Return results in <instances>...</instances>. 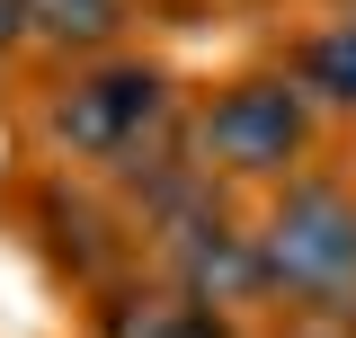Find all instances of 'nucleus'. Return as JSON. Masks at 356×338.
<instances>
[{"mask_svg": "<svg viewBox=\"0 0 356 338\" xmlns=\"http://www.w3.org/2000/svg\"><path fill=\"white\" fill-rule=\"evenodd\" d=\"M98 338H241V330H232V312L178 294V285H134L98 312Z\"/></svg>", "mask_w": 356, "mask_h": 338, "instance_id": "obj_5", "label": "nucleus"}, {"mask_svg": "<svg viewBox=\"0 0 356 338\" xmlns=\"http://www.w3.org/2000/svg\"><path fill=\"white\" fill-rule=\"evenodd\" d=\"M250 241H259V276L276 303H303V312H348L356 303V187L276 178Z\"/></svg>", "mask_w": 356, "mask_h": 338, "instance_id": "obj_1", "label": "nucleus"}, {"mask_svg": "<svg viewBox=\"0 0 356 338\" xmlns=\"http://www.w3.org/2000/svg\"><path fill=\"white\" fill-rule=\"evenodd\" d=\"M294 81L312 89V107H339V116H356V18H330L321 36H303V54H294Z\"/></svg>", "mask_w": 356, "mask_h": 338, "instance_id": "obj_7", "label": "nucleus"}, {"mask_svg": "<svg viewBox=\"0 0 356 338\" xmlns=\"http://www.w3.org/2000/svg\"><path fill=\"white\" fill-rule=\"evenodd\" d=\"M170 125H178L170 72L143 63V54H98L44 98V143L72 152V161H107V169L143 161Z\"/></svg>", "mask_w": 356, "mask_h": 338, "instance_id": "obj_3", "label": "nucleus"}, {"mask_svg": "<svg viewBox=\"0 0 356 338\" xmlns=\"http://www.w3.org/2000/svg\"><path fill=\"white\" fill-rule=\"evenodd\" d=\"M27 9V45H44V54H81V63H98V54H116L134 27V0H18Z\"/></svg>", "mask_w": 356, "mask_h": 338, "instance_id": "obj_6", "label": "nucleus"}, {"mask_svg": "<svg viewBox=\"0 0 356 338\" xmlns=\"http://www.w3.org/2000/svg\"><path fill=\"white\" fill-rule=\"evenodd\" d=\"M161 267H170L178 294L214 303V312H241V303H267V276H259V241L222 214V196H196L187 214L161 223Z\"/></svg>", "mask_w": 356, "mask_h": 338, "instance_id": "obj_4", "label": "nucleus"}, {"mask_svg": "<svg viewBox=\"0 0 356 338\" xmlns=\"http://www.w3.org/2000/svg\"><path fill=\"white\" fill-rule=\"evenodd\" d=\"M348 338H356V303H348Z\"/></svg>", "mask_w": 356, "mask_h": 338, "instance_id": "obj_10", "label": "nucleus"}, {"mask_svg": "<svg viewBox=\"0 0 356 338\" xmlns=\"http://www.w3.org/2000/svg\"><path fill=\"white\" fill-rule=\"evenodd\" d=\"M294 338H348V330H294Z\"/></svg>", "mask_w": 356, "mask_h": 338, "instance_id": "obj_9", "label": "nucleus"}, {"mask_svg": "<svg viewBox=\"0 0 356 338\" xmlns=\"http://www.w3.org/2000/svg\"><path fill=\"white\" fill-rule=\"evenodd\" d=\"M196 169L232 178V187H276L294 178V161L312 152V89L294 72H241L222 81L196 116H187Z\"/></svg>", "mask_w": 356, "mask_h": 338, "instance_id": "obj_2", "label": "nucleus"}, {"mask_svg": "<svg viewBox=\"0 0 356 338\" xmlns=\"http://www.w3.org/2000/svg\"><path fill=\"white\" fill-rule=\"evenodd\" d=\"M18 45H27V9H18V0H0V63H9Z\"/></svg>", "mask_w": 356, "mask_h": 338, "instance_id": "obj_8", "label": "nucleus"}]
</instances>
